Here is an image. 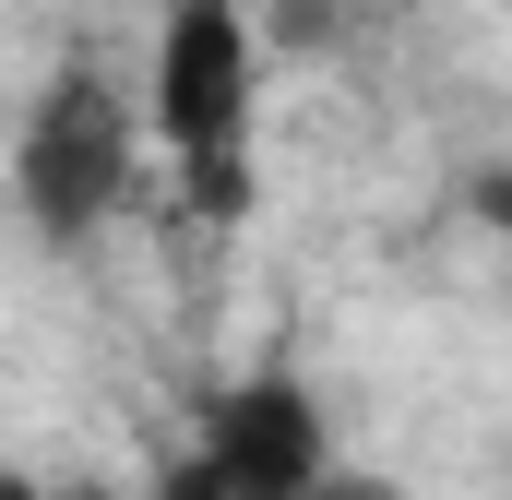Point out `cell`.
I'll return each instance as SVG.
<instances>
[{"label": "cell", "instance_id": "1", "mask_svg": "<svg viewBox=\"0 0 512 500\" xmlns=\"http://www.w3.org/2000/svg\"><path fill=\"white\" fill-rule=\"evenodd\" d=\"M251 108H262V36L251 0H167L155 12V60H143V143L167 155L179 203L203 227L251 215Z\"/></svg>", "mask_w": 512, "mask_h": 500}, {"label": "cell", "instance_id": "3", "mask_svg": "<svg viewBox=\"0 0 512 500\" xmlns=\"http://www.w3.org/2000/svg\"><path fill=\"white\" fill-rule=\"evenodd\" d=\"M334 465V429H322V393L286 370H251L203 405V441L167 465L155 500H298Z\"/></svg>", "mask_w": 512, "mask_h": 500}, {"label": "cell", "instance_id": "6", "mask_svg": "<svg viewBox=\"0 0 512 500\" xmlns=\"http://www.w3.org/2000/svg\"><path fill=\"white\" fill-rule=\"evenodd\" d=\"M0 500H48V489H36V477H12V465H0Z\"/></svg>", "mask_w": 512, "mask_h": 500}, {"label": "cell", "instance_id": "4", "mask_svg": "<svg viewBox=\"0 0 512 500\" xmlns=\"http://www.w3.org/2000/svg\"><path fill=\"white\" fill-rule=\"evenodd\" d=\"M298 500H405V489H393V477H358V465L334 453V465H322V477H310Z\"/></svg>", "mask_w": 512, "mask_h": 500}, {"label": "cell", "instance_id": "2", "mask_svg": "<svg viewBox=\"0 0 512 500\" xmlns=\"http://www.w3.org/2000/svg\"><path fill=\"white\" fill-rule=\"evenodd\" d=\"M143 179V96H120L96 60H60L12 131V203L48 250H84Z\"/></svg>", "mask_w": 512, "mask_h": 500}, {"label": "cell", "instance_id": "7", "mask_svg": "<svg viewBox=\"0 0 512 500\" xmlns=\"http://www.w3.org/2000/svg\"><path fill=\"white\" fill-rule=\"evenodd\" d=\"M84 500H108V489H84Z\"/></svg>", "mask_w": 512, "mask_h": 500}, {"label": "cell", "instance_id": "5", "mask_svg": "<svg viewBox=\"0 0 512 500\" xmlns=\"http://www.w3.org/2000/svg\"><path fill=\"white\" fill-rule=\"evenodd\" d=\"M465 203H477V215H489V227H512V167H489V179H477V191H465Z\"/></svg>", "mask_w": 512, "mask_h": 500}]
</instances>
